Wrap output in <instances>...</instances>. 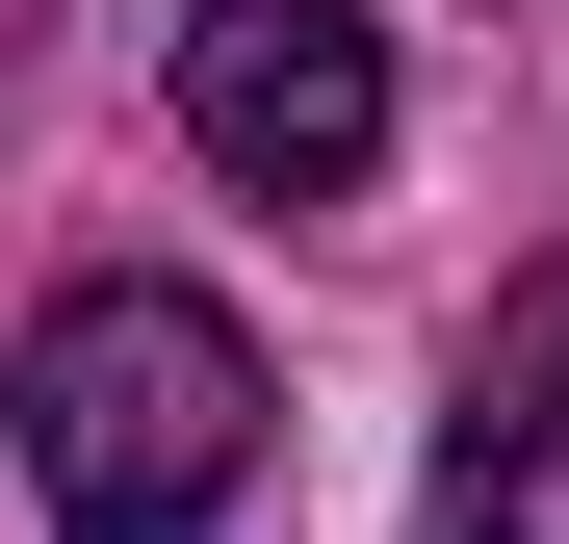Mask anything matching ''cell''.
Returning <instances> with one entry per match:
<instances>
[{
	"mask_svg": "<svg viewBox=\"0 0 569 544\" xmlns=\"http://www.w3.org/2000/svg\"><path fill=\"white\" fill-rule=\"evenodd\" d=\"M27 27H52V0H0V52H27Z\"/></svg>",
	"mask_w": 569,
	"mask_h": 544,
	"instance_id": "277c9868",
	"label": "cell"
},
{
	"mask_svg": "<svg viewBox=\"0 0 569 544\" xmlns=\"http://www.w3.org/2000/svg\"><path fill=\"white\" fill-rule=\"evenodd\" d=\"M440 544H569V259H518L440 415Z\"/></svg>",
	"mask_w": 569,
	"mask_h": 544,
	"instance_id": "3957f363",
	"label": "cell"
},
{
	"mask_svg": "<svg viewBox=\"0 0 569 544\" xmlns=\"http://www.w3.org/2000/svg\"><path fill=\"white\" fill-rule=\"evenodd\" d=\"M181 156L259 208H362L389 181V27L362 0H181Z\"/></svg>",
	"mask_w": 569,
	"mask_h": 544,
	"instance_id": "7a4b0ae2",
	"label": "cell"
},
{
	"mask_svg": "<svg viewBox=\"0 0 569 544\" xmlns=\"http://www.w3.org/2000/svg\"><path fill=\"white\" fill-rule=\"evenodd\" d=\"M27 493H52V544H233V493H259V337L208 311V286H78L52 337H27Z\"/></svg>",
	"mask_w": 569,
	"mask_h": 544,
	"instance_id": "6da1fadb",
	"label": "cell"
}]
</instances>
